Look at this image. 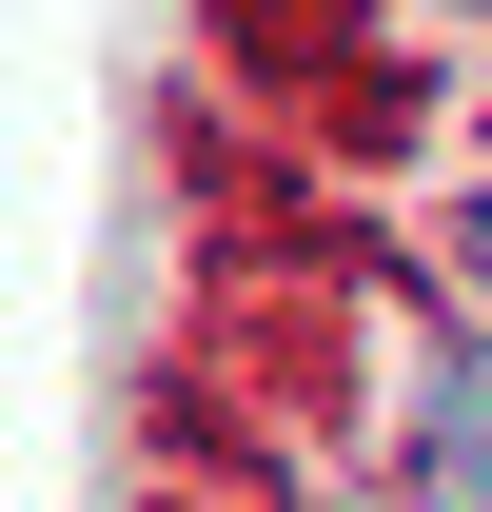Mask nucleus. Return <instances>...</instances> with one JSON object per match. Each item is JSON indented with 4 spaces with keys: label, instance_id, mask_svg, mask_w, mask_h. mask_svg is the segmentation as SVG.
<instances>
[{
    "label": "nucleus",
    "instance_id": "nucleus-1",
    "mask_svg": "<svg viewBox=\"0 0 492 512\" xmlns=\"http://www.w3.org/2000/svg\"><path fill=\"white\" fill-rule=\"evenodd\" d=\"M414 453H433V512H492V355H433Z\"/></svg>",
    "mask_w": 492,
    "mask_h": 512
}]
</instances>
